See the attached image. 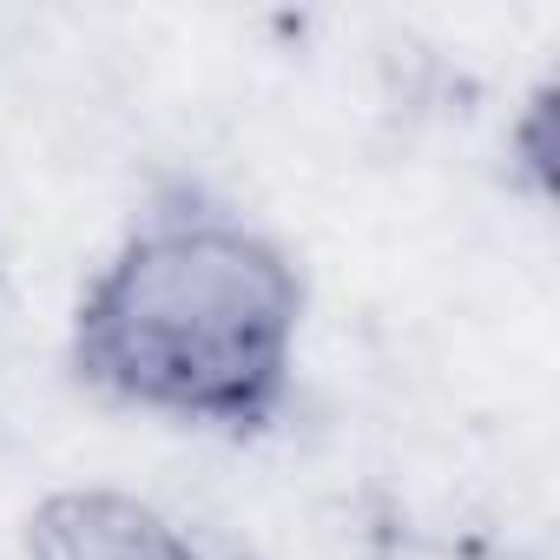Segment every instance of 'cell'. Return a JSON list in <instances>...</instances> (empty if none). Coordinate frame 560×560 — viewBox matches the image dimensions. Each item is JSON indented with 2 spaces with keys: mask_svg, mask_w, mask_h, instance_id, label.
I'll return each mask as SVG.
<instances>
[{
  "mask_svg": "<svg viewBox=\"0 0 560 560\" xmlns=\"http://www.w3.org/2000/svg\"><path fill=\"white\" fill-rule=\"evenodd\" d=\"M0 324H8V257H0Z\"/></svg>",
  "mask_w": 560,
  "mask_h": 560,
  "instance_id": "cell-3",
  "label": "cell"
},
{
  "mask_svg": "<svg viewBox=\"0 0 560 560\" xmlns=\"http://www.w3.org/2000/svg\"><path fill=\"white\" fill-rule=\"evenodd\" d=\"M304 270L205 185H165L119 231L67 317V376L165 429L264 442L304 357Z\"/></svg>",
  "mask_w": 560,
  "mask_h": 560,
  "instance_id": "cell-1",
  "label": "cell"
},
{
  "mask_svg": "<svg viewBox=\"0 0 560 560\" xmlns=\"http://www.w3.org/2000/svg\"><path fill=\"white\" fill-rule=\"evenodd\" d=\"M27 560H211L191 527L126 488H54L21 534Z\"/></svg>",
  "mask_w": 560,
  "mask_h": 560,
  "instance_id": "cell-2",
  "label": "cell"
}]
</instances>
